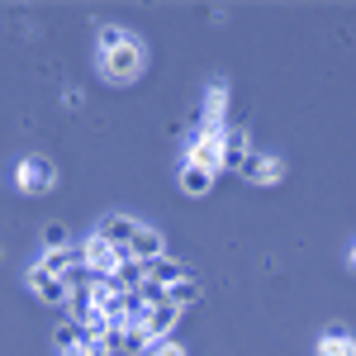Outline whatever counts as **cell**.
Wrapping results in <instances>:
<instances>
[{
	"mask_svg": "<svg viewBox=\"0 0 356 356\" xmlns=\"http://www.w3.org/2000/svg\"><path fill=\"white\" fill-rule=\"evenodd\" d=\"M62 309H67V318H72V323H86V328H90V323H100V314H95V300H90V285H86V290H72Z\"/></svg>",
	"mask_w": 356,
	"mask_h": 356,
	"instance_id": "cell-15",
	"label": "cell"
},
{
	"mask_svg": "<svg viewBox=\"0 0 356 356\" xmlns=\"http://www.w3.org/2000/svg\"><path fill=\"white\" fill-rule=\"evenodd\" d=\"M214 171H204V166H191V162H181V176H176V186H181V195H191V200H200V195H209L214 191Z\"/></svg>",
	"mask_w": 356,
	"mask_h": 356,
	"instance_id": "cell-12",
	"label": "cell"
},
{
	"mask_svg": "<svg viewBox=\"0 0 356 356\" xmlns=\"http://www.w3.org/2000/svg\"><path fill=\"white\" fill-rule=\"evenodd\" d=\"M24 285H29V290H33L43 304H53V309H62V304H67V285H62L57 275L38 271V266H29V271H24Z\"/></svg>",
	"mask_w": 356,
	"mask_h": 356,
	"instance_id": "cell-7",
	"label": "cell"
},
{
	"mask_svg": "<svg viewBox=\"0 0 356 356\" xmlns=\"http://www.w3.org/2000/svg\"><path fill=\"white\" fill-rule=\"evenodd\" d=\"M57 247H72V228L67 223H48L43 238H38V252H57Z\"/></svg>",
	"mask_w": 356,
	"mask_h": 356,
	"instance_id": "cell-20",
	"label": "cell"
},
{
	"mask_svg": "<svg viewBox=\"0 0 356 356\" xmlns=\"http://www.w3.org/2000/svg\"><path fill=\"white\" fill-rule=\"evenodd\" d=\"M314 356H356V337L347 328H323L314 342Z\"/></svg>",
	"mask_w": 356,
	"mask_h": 356,
	"instance_id": "cell-13",
	"label": "cell"
},
{
	"mask_svg": "<svg viewBox=\"0 0 356 356\" xmlns=\"http://www.w3.org/2000/svg\"><path fill=\"white\" fill-rule=\"evenodd\" d=\"M147 67V48L134 29H119V24H105L100 29V43H95V72L105 76L110 86H129L143 76Z\"/></svg>",
	"mask_w": 356,
	"mask_h": 356,
	"instance_id": "cell-1",
	"label": "cell"
},
{
	"mask_svg": "<svg viewBox=\"0 0 356 356\" xmlns=\"http://www.w3.org/2000/svg\"><path fill=\"white\" fill-rule=\"evenodd\" d=\"M228 100H233V90L223 81H214L204 90V105H200V124H228Z\"/></svg>",
	"mask_w": 356,
	"mask_h": 356,
	"instance_id": "cell-11",
	"label": "cell"
},
{
	"mask_svg": "<svg viewBox=\"0 0 356 356\" xmlns=\"http://www.w3.org/2000/svg\"><path fill=\"white\" fill-rule=\"evenodd\" d=\"M247 157H252V138H247V129L228 124V129H223V171H243Z\"/></svg>",
	"mask_w": 356,
	"mask_h": 356,
	"instance_id": "cell-8",
	"label": "cell"
},
{
	"mask_svg": "<svg viewBox=\"0 0 356 356\" xmlns=\"http://www.w3.org/2000/svg\"><path fill=\"white\" fill-rule=\"evenodd\" d=\"M352 266H356V247H352Z\"/></svg>",
	"mask_w": 356,
	"mask_h": 356,
	"instance_id": "cell-24",
	"label": "cell"
},
{
	"mask_svg": "<svg viewBox=\"0 0 356 356\" xmlns=\"http://www.w3.org/2000/svg\"><path fill=\"white\" fill-rule=\"evenodd\" d=\"M76 257H81V266H86L90 275H110L114 266H119V257H124V252H114V247L100 243L95 233H86L81 243H76Z\"/></svg>",
	"mask_w": 356,
	"mask_h": 356,
	"instance_id": "cell-5",
	"label": "cell"
},
{
	"mask_svg": "<svg viewBox=\"0 0 356 356\" xmlns=\"http://www.w3.org/2000/svg\"><path fill=\"white\" fill-rule=\"evenodd\" d=\"M200 295H204V290H200V280H195V275L176 280V285H166V304H176L181 314H186V309H191V304L200 300Z\"/></svg>",
	"mask_w": 356,
	"mask_h": 356,
	"instance_id": "cell-18",
	"label": "cell"
},
{
	"mask_svg": "<svg viewBox=\"0 0 356 356\" xmlns=\"http://www.w3.org/2000/svg\"><path fill=\"white\" fill-rule=\"evenodd\" d=\"M147 356H186V347L176 342V337H166V342H152V352Z\"/></svg>",
	"mask_w": 356,
	"mask_h": 356,
	"instance_id": "cell-22",
	"label": "cell"
},
{
	"mask_svg": "<svg viewBox=\"0 0 356 356\" xmlns=\"http://www.w3.org/2000/svg\"><path fill=\"white\" fill-rule=\"evenodd\" d=\"M57 356H90L86 347H67V352H57Z\"/></svg>",
	"mask_w": 356,
	"mask_h": 356,
	"instance_id": "cell-23",
	"label": "cell"
},
{
	"mask_svg": "<svg viewBox=\"0 0 356 356\" xmlns=\"http://www.w3.org/2000/svg\"><path fill=\"white\" fill-rule=\"evenodd\" d=\"M53 342H57V352H67V347H90V328L86 323H72V318H62L53 332Z\"/></svg>",
	"mask_w": 356,
	"mask_h": 356,
	"instance_id": "cell-17",
	"label": "cell"
},
{
	"mask_svg": "<svg viewBox=\"0 0 356 356\" xmlns=\"http://www.w3.org/2000/svg\"><path fill=\"white\" fill-rule=\"evenodd\" d=\"M143 266H147V280H152V285H162V290L191 275V266H186L181 257H171V252H166V257H157V261H143Z\"/></svg>",
	"mask_w": 356,
	"mask_h": 356,
	"instance_id": "cell-10",
	"label": "cell"
},
{
	"mask_svg": "<svg viewBox=\"0 0 356 356\" xmlns=\"http://www.w3.org/2000/svg\"><path fill=\"white\" fill-rule=\"evenodd\" d=\"M76 261H81V257H76V243H72V247H57V252H38V261H33V266H38V271H48V275H62V271H72Z\"/></svg>",
	"mask_w": 356,
	"mask_h": 356,
	"instance_id": "cell-16",
	"label": "cell"
},
{
	"mask_svg": "<svg viewBox=\"0 0 356 356\" xmlns=\"http://www.w3.org/2000/svg\"><path fill=\"white\" fill-rule=\"evenodd\" d=\"M147 352H152V337L143 332V323L124 328V356H147Z\"/></svg>",
	"mask_w": 356,
	"mask_h": 356,
	"instance_id": "cell-21",
	"label": "cell"
},
{
	"mask_svg": "<svg viewBox=\"0 0 356 356\" xmlns=\"http://www.w3.org/2000/svg\"><path fill=\"white\" fill-rule=\"evenodd\" d=\"M176 323H181V309L162 300V304H152V309H147V318H143V332H147L152 342H166V337L176 332Z\"/></svg>",
	"mask_w": 356,
	"mask_h": 356,
	"instance_id": "cell-6",
	"label": "cell"
},
{
	"mask_svg": "<svg viewBox=\"0 0 356 356\" xmlns=\"http://www.w3.org/2000/svg\"><path fill=\"white\" fill-rule=\"evenodd\" d=\"M138 228H143V219H138V214L114 209V214H105V219L95 223V238H100V243H110L114 252H129V243H134Z\"/></svg>",
	"mask_w": 356,
	"mask_h": 356,
	"instance_id": "cell-4",
	"label": "cell"
},
{
	"mask_svg": "<svg viewBox=\"0 0 356 356\" xmlns=\"http://www.w3.org/2000/svg\"><path fill=\"white\" fill-rule=\"evenodd\" d=\"M15 186L24 195H48L57 186V166L48 162V157H19V166H15Z\"/></svg>",
	"mask_w": 356,
	"mask_h": 356,
	"instance_id": "cell-3",
	"label": "cell"
},
{
	"mask_svg": "<svg viewBox=\"0 0 356 356\" xmlns=\"http://www.w3.org/2000/svg\"><path fill=\"white\" fill-rule=\"evenodd\" d=\"M129 257H134V261H157V257H166V238L152 223H143L134 233V243H129Z\"/></svg>",
	"mask_w": 356,
	"mask_h": 356,
	"instance_id": "cell-9",
	"label": "cell"
},
{
	"mask_svg": "<svg viewBox=\"0 0 356 356\" xmlns=\"http://www.w3.org/2000/svg\"><path fill=\"white\" fill-rule=\"evenodd\" d=\"M280 181H285V157H261L252 186H280Z\"/></svg>",
	"mask_w": 356,
	"mask_h": 356,
	"instance_id": "cell-19",
	"label": "cell"
},
{
	"mask_svg": "<svg viewBox=\"0 0 356 356\" xmlns=\"http://www.w3.org/2000/svg\"><path fill=\"white\" fill-rule=\"evenodd\" d=\"M223 129L228 124H200L195 138L186 143V162L191 166H204V171H223Z\"/></svg>",
	"mask_w": 356,
	"mask_h": 356,
	"instance_id": "cell-2",
	"label": "cell"
},
{
	"mask_svg": "<svg viewBox=\"0 0 356 356\" xmlns=\"http://www.w3.org/2000/svg\"><path fill=\"white\" fill-rule=\"evenodd\" d=\"M110 280H114V290H119V295H129V290H138V285L147 280V266H143V261H134V257L124 252V257H119V266L110 271Z\"/></svg>",
	"mask_w": 356,
	"mask_h": 356,
	"instance_id": "cell-14",
	"label": "cell"
}]
</instances>
